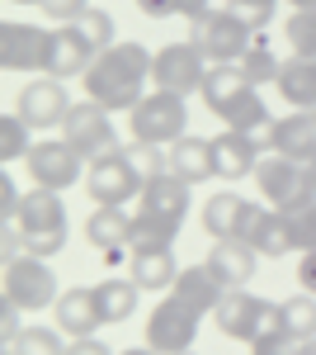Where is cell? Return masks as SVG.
<instances>
[{"label":"cell","mask_w":316,"mask_h":355,"mask_svg":"<svg viewBox=\"0 0 316 355\" xmlns=\"http://www.w3.org/2000/svg\"><path fill=\"white\" fill-rule=\"evenodd\" d=\"M151 67H156V57L147 53L142 43H113L80 76L85 81V100H100L113 114L137 110V100L147 95V81H151Z\"/></svg>","instance_id":"cell-1"},{"label":"cell","mask_w":316,"mask_h":355,"mask_svg":"<svg viewBox=\"0 0 316 355\" xmlns=\"http://www.w3.org/2000/svg\"><path fill=\"white\" fill-rule=\"evenodd\" d=\"M128 114H132V137L151 142V147H170L189 133V100L175 95V90H151Z\"/></svg>","instance_id":"cell-2"},{"label":"cell","mask_w":316,"mask_h":355,"mask_svg":"<svg viewBox=\"0 0 316 355\" xmlns=\"http://www.w3.org/2000/svg\"><path fill=\"white\" fill-rule=\"evenodd\" d=\"M85 185H90V199H95V204H128V199L142 194L147 175L137 171V162H132L128 147H113V152H104V157L90 162Z\"/></svg>","instance_id":"cell-3"},{"label":"cell","mask_w":316,"mask_h":355,"mask_svg":"<svg viewBox=\"0 0 316 355\" xmlns=\"http://www.w3.org/2000/svg\"><path fill=\"white\" fill-rule=\"evenodd\" d=\"M212 322H217V331L227 341H245L250 346L264 327L279 322V303H264L255 294H245V289H227L217 299V308H212Z\"/></svg>","instance_id":"cell-4"},{"label":"cell","mask_w":316,"mask_h":355,"mask_svg":"<svg viewBox=\"0 0 316 355\" xmlns=\"http://www.w3.org/2000/svg\"><path fill=\"white\" fill-rule=\"evenodd\" d=\"M5 299L19 303L24 313H38V308H53L57 303V275L43 256H10L5 261Z\"/></svg>","instance_id":"cell-5"},{"label":"cell","mask_w":316,"mask_h":355,"mask_svg":"<svg viewBox=\"0 0 316 355\" xmlns=\"http://www.w3.org/2000/svg\"><path fill=\"white\" fill-rule=\"evenodd\" d=\"M198 322H203V313H194L185 299L165 294V299L151 308V318H147V346L160 351V355L194 351V341H198Z\"/></svg>","instance_id":"cell-6"},{"label":"cell","mask_w":316,"mask_h":355,"mask_svg":"<svg viewBox=\"0 0 316 355\" xmlns=\"http://www.w3.org/2000/svg\"><path fill=\"white\" fill-rule=\"evenodd\" d=\"M194 43L208 62H241L255 43V28L241 19L236 10H208L198 24H194Z\"/></svg>","instance_id":"cell-7"},{"label":"cell","mask_w":316,"mask_h":355,"mask_svg":"<svg viewBox=\"0 0 316 355\" xmlns=\"http://www.w3.org/2000/svg\"><path fill=\"white\" fill-rule=\"evenodd\" d=\"M24 166H28V175H33V185H43V190H71L80 180V171H85V157L66 137H43V142L28 147Z\"/></svg>","instance_id":"cell-8"},{"label":"cell","mask_w":316,"mask_h":355,"mask_svg":"<svg viewBox=\"0 0 316 355\" xmlns=\"http://www.w3.org/2000/svg\"><path fill=\"white\" fill-rule=\"evenodd\" d=\"M48 62H53V33L48 28L19 24V19L0 24V67L5 71H43L48 76Z\"/></svg>","instance_id":"cell-9"},{"label":"cell","mask_w":316,"mask_h":355,"mask_svg":"<svg viewBox=\"0 0 316 355\" xmlns=\"http://www.w3.org/2000/svg\"><path fill=\"white\" fill-rule=\"evenodd\" d=\"M203 76H208V57L198 53V43H165L156 53V67H151V85L175 90L185 100L194 90H203Z\"/></svg>","instance_id":"cell-10"},{"label":"cell","mask_w":316,"mask_h":355,"mask_svg":"<svg viewBox=\"0 0 316 355\" xmlns=\"http://www.w3.org/2000/svg\"><path fill=\"white\" fill-rule=\"evenodd\" d=\"M113 110H104L100 100H80V105H71V114H66V123H62V137L76 147L80 157H104V152H113L118 147V137H113V119H109Z\"/></svg>","instance_id":"cell-11"},{"label":"cell","mask_w":316,"mask_h":355,"mask_svg":"<svg viewBox=\"0 0 316 355\" xmlns=\"http://www.w3.org/2000/svg\"><path fill=\"white\" fill-rule=\"evenodd\" d=\"M15 114H24L28 128H62L66 114H71V100H66V85L57 76H43V81H28L15 100Z\"/></svg>","instance_id":"cell-12"},{"label":"cell","mask_w":316,"mask_h":355,"mask_svg":"<svg viewBox=\"0 0 316 355\" xmlns=\"http://www.w3.org/2000/svg\"><path fill=\"white\" fill-rule=\"evenodd\" d=\"M260 214V199H245V194H212L203 204V227H208L212 242H245V227Z\"/></svg>","instance_id":"cell-13"},{"label":"cell","mask_w":316,"mask_h":355,"mask_svg":"<svg viewBox=\"0 0 316 355\" xmlns=\"http://www.w3.org/2000/svg\"><path fill=\"white\" fill-rule=\"evenodd\" d=\"M269 152L292 157V162H302V166H316V110H292L284 119H274Z\"/></svg>","instance_id":"cell-14"},{"label":"cell","mask_w":316,"mask_h":355,"mask_svg":"<svg viewBox=\"0 0 316 355\" xmlns=\"http://www.w3.org/2000/svg\"><path fill=\"white\" fill-rule=\"evenodd\" d=\"M128 232H132V214L123 204H100L90 218H85V242L95 251H104L109 266L128 256Z\"/></svg>","instance_id":"cell-15"},{"label":"cell","mask_w":316,"mask_h":355,"mask_svg":"<svg viewBox=\"0 0 316 355\" xmlns=\"http://www.w3.org/2000/svg\"><path fill=\"white\" fill-rule=\"evenodd\" d=\"M53 313H57V327L66 331V336H95V331L104 327V313H100L95 284H76V289L57 294Z\"/></svg>","instance_id":"cell-16"},{"label":"cell","mask_w":316,"mask_h":355,"mask_svg":"<svg viewBox=\"0 0 316 355\" xmlns=\"http://www.w3.org/2000/svg\"><path fill=\"white\" fill-rule=\"evenodd\" d=\"M137 209L142 214H156L165 223H185L189 218V180L160 171V175H147V185L137 194Z\"/></svg>","instance_id":"cell-17"},{"label":"cell","mask_w":316,"mask_h":355,"mask_svg":"<svg viewBox=\"0 0 316 355\" xmlns=\"http://www.w3.org/2000/svg\"><path fill=\"white\" fill-rule=\"evenodd\" d=\"M260 261L264 256L250 242H212L203 266L222 279V289H245V284L255 279V270H260Z\"/></svg>","instance_id":"cell-18"},{"label":"cell","mask_w":316,"mask_h":355,"mask_svg":"<svg viewBox=\"0 0 316 355\" xmlns=\"http://www.w3.org/2000/svg\"><path fill=\"white\" fill-rule=\"evenodd\" d=\"M260 142L255 137L236 133V128H222V133L212 137V162H217V180H245V175H255V166H260Z\"/></svg>","instance_id":"cell-19"},{"label":"cell","mask_w":316,"mask_h":355,"mask_svg":"<svg viewBox=\"0 0 316 355\" xmlns=\"http://www.w3.org/2000/svg\"><path fill=\"white\" fill-rule=\"evenodd\" d=\"M15 227L24 232V237H38V232H62L66 227V204H62V190H28L19 199V218Z\"/></svg>","instance_id":"cell-20"},{"label":"cell","mask_w":316,"mask_h":355,"mask_svg":"<svg viewBox=\"0 0 316 355\" xmlns=\"http://www.w3.org/2000/svg\"><path fill=\"white\" fill-rule=\"evenodd\" d=\"M245 242L255 246L264 261H284V256H292V251H297L288 218H284L279 209H269L264 199H260V214H255V223L245 227Z\"/></svg>","instance_id":"cell-21"},{"label":"cell","mask_w":316,"mask_h":355,"mask_svg":"<svg viewBox=\"0 0 316 355\" xmlns=\"http://www.w3.org/2000/svg\"><path fill=\"white\" fill-rule=\"evenodd\" d=\"M128 279L142 289V294H170L175 279H180V266H175V251H132L128 256Z\"/></svg>","instance_id":"cell-22"},{"label":"cell","mask_w":316,"mask_h":355,"mask_svg":"<svg viewBox=\"0 0 316 355\" xmlns=\"http://www.w3.org/2000/svg\"><path fill=\"white\" fill-rule=\"evenodd\" d=\"M170 175H180V180H189V185H203V180H212L217 175V162H212V137H194L185 133L180 142H170Z\"/></svg>","instance_id":"cell-23"},{"label":"cell","mask_w":316,"mask_h":355,"mask_svg":"<svg viewBox=\"0 0 316 355\" xmlns=\"http://www.w3.org/2000/svg\"><path fill=\"white\" fill-rule=\"evenodd\" d=\"M90 62H95V48L80 38L76 28H71V24L53 28V62H48V76H57V81H66V76H85Z\"/></svg>","instance_id":"cell-24"},{"label":"cell","mask_w":316,"mask_h":355,"mask_svg":"<svg viewBox=\"0 0 316 355\" xmlns=\"http://www.w3.org/2000/svg\"><path fill=\"white\" fill-rule=\"evenodd\" d=\"M227 128H236V133L245 137H255L264 152H269V133H274V119H269V110H264V100H260V90H245L241 100H232L227 110L217 114Z\"/></svg>","instance_id":"cell-25"},{"label":"cell","mask_w":316,"mask_h":355,"mask_svg":"<svg viewBox=\"0 0 316 355\" xmlns=\"http://www.w3.org/2000/svg\"><path fill=\"white\" fill-rule=\"evenodd\" d=\"M279 95L288 100L292 110H316V57L292 53L284 67H279Z\"/></svg>","instance_id":"cell-26"},{"label":"cell","mask_w":316,"mask_h":355,"mask_svg":"<svg viewBox=\"0 0 316 355\" xmlns=\"http://www.w3.org/2000/svg\"><path fill=\"white\" fill-rule=\"evenodd\" d=\"M245 90H255V85L245 81V71H241V62H208V76H203V100H208L212 114H222L232 100H241Z\"/></svg>","instance_id":"cell-27"},{"label":"cell","mask_w":316,"mask_h":355,"mask_svg":"<svg viewBox=\"0 0 316 355\" xmlns=\"http://www.w3.org/2000/svg\"><path fill=\"white\" fill-rule=\"evenodd\" d=\"M170 294H175V299H185L194 313H203V318H208L227 289H222V279H217L208 266H189V270H180V279H175V289H170Z\"/></svg>","instance_id":"cell-28"},{"label":"cell","mask_w":316,"mask_h":355,"mask_svg":"<svg viewBox=\"0 0 316 355\" xmlns=\"http://www.w3.org/2000/svg\"><path fill=\"white\" fill-rule=\"evenodd\" d=\"M180 237V223H165L156 214H132V232H128V256L132 251H165V246H175Z\"/></svg>","instance_id":"cell-29"},{"label":"cell","mask_w":316,"mask_h":355,"mask_svg":"<svg viewBox=\"0 0 316 355\" xmlns=\"http://www.w3.org/2000/svg\"><path fill=\"white\" fill-rule=\"evenodd\" d=\"M95 294H100V313H104V327H109V322H128L142 289H137L132 279L109 275V279H100V284H95Z\"/></svg>","instance_id":"cell-30"},{"label":"cell","mask_w":316,"mask_h":355,"mask_svg":"<svg viewBox=\"0 0 316 355\" xmlns=\"http://www.w3.org/2000/svg\"><path fill=\"white\" fill-rule=\"evenodd\" d=\"M279 327L288 331L292 341H316V294H292L279 303Z\"/></svg>","instance_id":"cell-31"},{"label":"cell","mask_w":316,"mask_h":355,"mask_svg":"<svg viewBox=\"0 0 316 355\" xmlns=\"http://www.w3.org/2000/svg\"><path fill=\"white\" fill-rule=\"evenodd\" d=\"M62 336H66L62 327H24L5 346V355H66L71 341H62Z\"/></svg>","instance_id":"cell-32"},{"label":"cell","mask_w":316,"mask_h":355,"mask_svg":"<svg viewBox=\"0 0 316 355\" xmlns=\"http://www.w3.org/2000/svg\"><path fill=\"white\" fill-rule=\"evenodd\" d=\"M279 214L288 218L297 251H316V194H307V199H297V204H288V209H279Z\"/></svg>","instance_id":"cell-33"},{"label":"cell","mask_w":316,"mask_h":355,"mask_svg":"<svg viewBox=\"0 0 316 355\" xmlns=\"http://www.w3.org/2000/svg\"><path fill=\"white\" fill-rule=\"evenodd\" d=\"M71 28L95 48V57L104 53V48H113V15H109V10H95V5H90L80 19H71Z\"/></svg>","instance_id":"cell-34"},{"label":"cell","mask_w":316,"mask_h":355,"mask_svg":"<svg viewBox=\"0 0 316 355\" xmlns=\"http://www.w3.org/2000/svg\"><path fill=\"white\" fill-rule=\"evenodd\" d=\"M33 147V128L24 123V114H5L0 119V162H19Z\"/></svg>","instance_id":"cell-35"},{"label":"cell","mask_w":316,"mask_h":355,"mask_svg":"<svg viewBox=\"0 0 316 355\" xmlns=\"http://www.w3.org/2000/svg\"><path fill=\"white\" fill-rule=\"evenodd\" d=\"M279 67H284V62L269 53L264 43H250V53L241 57V71H245V81L255 85V90H260V85H269V81H279Z\"/></svg>","instance_id":"cell-36"},{"label":"cell","mask_w":316,"mask_h":355,"mask_svg":"<svg viewBox=\"0 0 316 355\" xmlns=\"http://www.w3.org/2000/svg\"><path fill=\"white\" fill-rule=\"evenodd\" d=\"M284 38L292 43V53L316 57V10H292V19L284 24Z\"/></svg>","instance_id":"cell-37"},{"label":"cell","mask_w":316,"mask_h":355,"mask_svg":"<svg viewBox=\"0 0 316 355\" xmlns=\"http://www.w3.org/2000/svg\"><path fill=\"white\" fill-rule=\"evenodd\" d=\"M302 346H307V341H292L288 331L274 322V327H264L260 336L250 341V355H302Z\"/></svg>","instance_id":"cell-38"},{"label":"cell","mask_w":316,"mask_h":355,"mask_svg":"<svg viewBox=\"0 0 316 355\" xmlns=\"http://www.w3.org/2000/svg\"><path fill=\"white\" fill-rule=\"evenodd\" d=\"M227 10H236L241 19H245V24H250L255 33H260V28L269 24V19H274V10H279V0H227Z\"/></svg>","instance_id":"cell-39"},{"label":"cell","mask_w":316,"mask_h":355,"mask_svg":"<svg viewBox=\"0 0 316 355\" xmlns=\"http://www.w3.org/2000/svg\"><path fill=\"white\" fill-rule=\"evenodd\" d=\"M128 152H132V162H137L142 175H160V171H170V157H165L160 147H151V142H132Z\"/></svg>","instance_id":"cell-40"},{"label":"cell","mask_w":316,"mask_h":355,"mask_svg":"<svg viewBox=\"0 0 316 355\" xmlns=\"http://www.w3.org/2000/svg\"><path fill=\"white\" fill-rule=\"evenodd\" d=\"M85 10H90V0H43V15L57 19V24H71V19H80Z\"/></svg>","instance_id":"cell-41"},{"label":"cell","mask_w":316,"mask_h":355,"mask_svg":"<svg viewBox=\"0 0 316 355\" xmlns=\"http://www.w3.org/2000/svg\"><path fill=\"white\" fill-rule=\"evenodd\" d=\"M62 246H66V227H62V232H38V237H24V251L43 256V261H53Z\"/></svg>","instance_id":"cell-42"},{"label":"cell","mask_w":316,"mask_h":355,"mask_svg":"<svg viewBox=\"0 0 316 355\" xmlns=\"http://www.w3.org/2000/svg\"><path fill=\"white\" fill-rule=\"evenodd\" d=\"M19 313H24L19 303H10V299L0 303V341H5V346H10V341L24 331V327H19Z\"/></svg>","instance_id":"cell-43"},{"label":"cell","mask_w":316,"mask_h":355,"mask_svg":"<svg viewBox=\"0 0 316 355\" xmlns=\"http://www.w3.org/2000/svg\"><path fill=\"white\" fill-rule=\"evenodd\" d=\"M137 10L147 19H170V15H180V0H137Z\"/></svg>","instance_id":"cell-44"},{"label":"cell","mask_w":316,"mask_h":355,"mask_svg":"<svg viewBox=\"0 0 316 355\" xmlns=\"http://www.w3.org/2000/svg\"><path fill=\"white\" fill-rule=\"evenodd\" d=\"M302 261H297V284L307 289V294H316V251H297Z\"/></svg>","instance_id":"cell-45"},{"label":"cell","mask_w":316,"mask_h":355,"mask_svg":"<svg viewBox=\"0 0 316 355\" xmlns=\"http://www.w3.org/2000/svg\"><path fill=\"white\" fill-rule=\"evenodd\" d=\"M66 355H109V346L95 341V336H71V351Z\"/></svg>","instance_id":"cell-46"},{"label":"cell","mask_w":316,"mask_h":355,"mask_svg":"<svg viewBox=\"0 0 316 355\" xmlns=\"http://www.w3.org/2000/svg\"><path fill=\"white\" fill-rule=\"evenodd\" d=\"M208 10H212L208 0H180V19H189V24H198Z\"/></svg>","instance_id":"cell-47"},{"label":"cell","mask_w":316,"mask_h":355,"mask_svg":"<svg viewBox=\"0 0 316 355\" xmlns=\"http://www.w3.org/2000/svg\"><path fill=\"white\" fill-rule=\"evenodd\" d=\"M118 355H160V351H151V346H132V351H118Z\"/></svg>","instance_id":"cell-48"},{"label":"cell","mask_w":316,"mask_h":355,"mask_svg":"<svg viewBox=\"0 0 316 355\" xmlns=\"http://www.w3.org/2000/svg\"><path fill=\"white\" fill-rule=\"evenodd\" d=\"M292 10H316V0H288Z\"/></svg>","instance_id":"cell-49"},{"label":"cell","mask_w":316,"mask_h":355,"mask_svg":"<svg viewBox=\"0 0 316 355\" xmlns=\"http://www.w3.org/2000/svg\"><path fill=\"white\" fill-rule=\"evenodd\" d=\"M302 355H316V341H307V346H302Z\"/></svg>","instance_id":"cell-50"},{"label":"cell","mask_w":316,"mask_h":355,"mask_svg":"<svg viewBox=\"0 0 316 355\" xmlns=\"http://www.w3.org/2000/svg\"><path fill=\"white\" fill-rule=\"evenodd\" d=\"M15 5H43V0H15Z\"/></svg>","instance_id":"cell-51"},{"label":"cell","mask_w":316,"mask_h":355,"mask_svg":"<svg viewBox=\"0 0 316 355\" xmlns=\"http://www.w3.org/2000/svg\"><path fill=\"white\" fill-rule=\"evenodd\" d=\"M180 355H194V351H180Z\"/></svg>","instance_id":"cell-52"}]
</instances>
